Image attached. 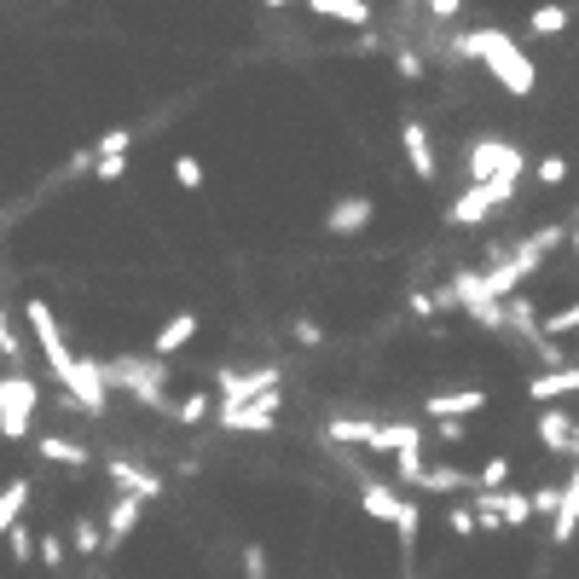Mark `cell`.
Returning <instances> with one entry per match:
<instances>
[{"label":"cell","mask_w":579,"mask_h":579,"mask_svg":"<svg viewBox=\"0 0 579 579\" xmlns=\"http://www.w3.org/2000/svg\"><path fill=\"white\" fill-rule=\"evenodd\" d=\"M105 388H111V395L139 400L145 411H162V418H174L169 365H162L157 354H116V360H105Z\"/></svg>","instance_id":"obj_3"},{"label":"cell","mask_w":579,"mask_h":579,"mask_svg":"<svg viewBox=\"0 0 579 579\" xmlns=\"http://www.w3.org/2000/svg\"><path fill=\"white\" fill-rule=\"evenodd\" d=\"M423 446V429L411 423V418H400V423H377V434H371V452H418Z\"/></svg>","instance_id":"obj_24"},{"label":"cell","mask_w":579,"mask_h":579,"mask_svg":"<svg viewBox=\"0 0 579 579\" xmlns=\"http://www.w3.org/2000/svg\"><path fill=\"white\" fill-rule=\"evenodd\" d=\"M533 180H540V192H550V185L568 180V157H545L540 169H533Z\"/></svg>","instance_id":"obj_42"},{"label":"cell","mask_w":579,"mask_h":579,"mask_svg":"<svg viewBox=\"0 0 579 579\" xmlns=\"http://www.w3.org/2000/svg\"><path fill=\"white\" fill-rule=\"evenodd\" d=\"M215 388H192V395H185V400H174V423L180 429H197V423H209L215 418Z\"/></svg>","instance_id":"obj_28"},{"label":"cell","mask_w":579,"mask_h":579,"mask_svg":"<svg viewBox=\"0 0 579 579\" xmlns=\"http://www.w3.org/2000/svg\"><path fill=\"white\" fill-rule=\"evenodd\" d=\"M314 18H330V24H348V30H371L377 24V7L371 0H302Z\"/></svg>","instance_id":"obj_18"},{"label":"cell","mask_w":579,"mask_h":579,"mask_svg":"<svg viewBox=\"0 0 579 579\" xmlns=\"http://www.w3.org/2000/svg\"><path fill=\"white\" fill-rule=\"evenodd\" d=\"M371 434H377V418H330L325 423L330 446H371Z\"/></svg>","instance_id":"obj_26"},{"label":"cell","mask_w":579,"mask_h":579,"mask_svg":"<svg viewBox=\"0 0 579 579\" xmlns=\"http://www.w3.org/2000/svg\"><path fill=\"white\" fill-rule=\"evenodd\" d=\"M574 330H579V302H568L563 314L545 319V337H574Z\"/></svg>","instance_id":"obj_43"},{"label":"cell","mask_w":579,"mask_h":579,"mask_svg":"<svg viewBox=\"0 0 579 579\" xmlns=\"http://www.w3.org/2000/svg\"><path fill=\"white\" fill-rule=\"evenodd\" d=\"M395 533H400V556H418V533H423V510H418V499H406V504H400Z\"/></svg>","instance_id":"obj_31"},{"label":"cell","mask_w":579,"mask_h":579,"mask_svg":"<svg viewBox=\"0 0 579 579\" xmlns=\"http://www.w3.org/2000/svg\"><path fill=\"white\" fill-rule=\"evenodd\" d=\"M429 434H434L441 446H464V441H469V429H464L458 418H429Z\"/></svg>","instance_id":"obj_39"},{"label":"cell","mask_w":579,"mask_h":579,"mask_svg":"<svg viewBox=\"0 0 579 579\" xmlns=\"http://www.w3.org/2000/svg\"><path fill=\"white\" fill-rule=\"evenodd\" d=\"M0 360L24 365V342H18V330H12V319H7V307H0Z\"/></svg>","instance_id":"obj_40"},{"label":"cell","mask_w":579,"mask_h":579,"mask_svg":"<svg viewBox=\"0 0 579 579\" xmlns=\"http://www.w3.org/2000/svg\"><path fill=\"white\" fill-rule=\"evenodd\" d=\"M400 504H406V492L395 487V481H360V510L371 515V522H383V527H395L400 522Z\"/></svg>","instance_id":"obj_16"},{"label":"cell","mask_w":579,"mask_h":579,"mask_svg":"<svg viewBox=\"0 0 579 579\" xmlns=\"http://www.w3.org/2000/svg\"><path fill=\"white\" fill-rule=\"evenodd\" d=\"M197 330H203V319H197V314H174L169 325H162V330H157L151 354H157V360H174V354H180V348H192V337H197Z\"/></svg>","instance_id":"obj_23"},{"label":"cell","mask_w":579,"mask_h":579,"mask_svg":"<svg viewBox=\"0 0 579 579\" xmlns=\"http://www.w3.org/2000/svg\"><path fill=\"white\" fill-rule=\"evenodd\" d=\"M93 180L99 185H122V180H128V157H99L93 162Z\"/></svg>","instance_id":"obj_41"},{"label":"cell","mask_w":579,"mask_h":579,"mask_svg":"<svg viewBox=\"0 0 579 579\" xmlns=\"http://www.w3.org/2000/svg\"><path fill=\"white\" fill-rule=\"evenodd\" d=\"M70 533H76V556H105V527H99L93 515H76Z\"/></svg>","instance_id":"obj_32"},{"label":"cell","mask_w":579,"mask_h":579,"mask_svg":"<svg viewBox=\"0 0 579 579\" xmlns=\"http://www.w3.org/2000/svg\"><path fill=\"white\" fill-rule=\"evenodd\" d=\"M41 411V388L30 371H0V441H24L35 429Z\"/></svg>","instance_id":"obj_5"},{"label":"cell","mask_w":579,"mask_h":579,"mask_svg":"<svg viewBox=\"0 0 579 579\" xmlns=\"http://www.w3.org/2000/svg\"><path fill=\"white\" fill-rule=\"evenodd\" d=\"M243 579H266V545H243Z\"/></svg>","instance_id":"obj_45"},{"label":"cell","mask_w":579,"mask_h":579,"mask_svg":"<svg viewBox=\"0 0 579 579\" xmlns=\"http://www.w3.org/2000/svg\"><path fill=\"white\" fill-rule=\"evenodd\" d=\"M423 12L434 24H452V18H464V0H423Z\"/></svg>","instance_id":"obj_47"},{"label":"cell","mask_w":579,"mask_h":579,"mask_svg":"<svg viewBox=\"0 0 579 579\" xmlns=\"http://www.w3.org/2000/svg\"><path fill=\"white\" fill-rule=\"evenodd\" d=\"M279 383H284V371H279V365H256V371L226 365V371H215V400H220V406H243V400L273 395Z\"/></svg>","instance_id":"obj_8"},{"label":"cell","mask_w":579,"mask_h":579,"mask_svg":"<svg viewBox=\"0 0 579 579\" xmlns=\"http://www.w3.org/2000/svg\"><path fill=\"white\" fill-rule=\"evenodd\" d=\"M279 411H284V395L273 388V395L243 400V406H215V423L226 434H266V429H279Z\"/></svg>","instance_id":"obj_9"},{"label":"cell","mask_w":579,"mask_h":579,"mask_svg":"<svg viewBox=\"0 0 579 579\" xmlns=\"http://www.w3.org/2000/svg\"><path fill=\"white\" fill-rule=\"evenodd\" d=\"M563 510V487H540L533 492V515H556Z\"/></svg>","instance_id":"obj_48"},{"label":"cell","mask_w":579,"mask_h":579,"mask_svg":"<svg viewBox=\"0 0 579 579\" xmlns=\"http://www.w3.org/2000/svg\"><path fill=\"white\" fill-rule=\"evenodd\" d=\"M261 7H279V0H261Z\"/></svg>","instance_id":"obj_51"},{"label":"cell","mask_w":579,"mask_h":579,"mask_svg":"<svg viewBox=\"0 0 579 579\" xmlns=\"http://www.w3.org/2000/svg\"><path fill=\"white\" fill-rule=\"evenodd\" d=\"M139 515H145V504H139V499H128V492H116V504L105 510V556H116L122 545L134 540Z\"/></svg>","instance_id":"obj_17"},{"label":"cell","mask_w":579,"mask_h":579,"mask_svg":"<svg viewBox=\"0 0 579 579\" xmlns=\"http://www.w3.org/2000/svg\"><path fill=\"white\" fill-rule=\"evenodd\" d=\"M423 469H429L423 446H418V452H400V458H395V481H400V487H418V481H423Z\"/></svg>","instance_id":"obj_37"},{"label":"cell","mask_w":579,"mask_h":579,"mask_svg":"<svg viewBox=\"0 0 579 579\" xmlns=\"http://www.w3.org/2000/svg\"><path fill=\"white\" fill-rule=\"evenodd\" d=\"M7 550H12V563H18V568H24V563H35V533H30L24 522H18V527L7 533Z\"/></svg>","instance_id":"obj_38"},{"label":"cell","mask_w":579,"mask_h":579,"mask_svg":"<svg viewBox=\"0 0 579 579\" xmlns=\"http://www.w3.org/2000/svg\"><path fill=\"white\" fill-rule=\"evenodd\" d=\"M35 563L58 574V568H65V563H70V550H65V540H58V533H41V540H35Z\"/></svg>","instance_id":"obj_35"},{"label":"cell","mask_w":579,"mask_h":579,"mask_svg":"<svg viewBox=\"0 0 579 579\" xmlns=\"http://www.w3.org/2000/svg\"><path fill=\"white\" fill-rule=\"evenodd\" d=\"M290 337H296L302 348H319L325 342V325L319 319H296V325H290Z\"/></svg>","instance_id":"obj_46"},{"label":"cell","mask_w":579,"mask_h":579,"mask_svg":"<svg viewBox=\"0 0 579 579\" xmlns=\"http://www.w3.org/2000/svg\"><path fill=\"white\" fill-rule=\"evenodd\" d=\"M174 185H180V192H203V185H209V174H203V162L192 151L174 157Z\"/></svg>","instance_id":"obj_34"},{"label":"cell","mask_w":579,"mask_h":579,"mask_svg":"<svg viewBox=\"0 0 579 579\" xmlns=\"http://www.w3.org/2000/svg\"><path fill=\"white\" fill-rule=\"evenodd\" d=\"M487 406V388H446V395H429L423 400V418H475Z\"/></svg>","instance_id":"obj_19"},{"label":"cell","mask_w":579,"mask_h":579,"mask_svg":"<svg viewBox=\"0 0 579 579\" xmlns=\"http://www.w3.org/2000/svg\"><path fill=\"white\" fill-rule=\"evenodd\" d=\"M371 215H377V203H371L365 192L337 197V203L325 209V238H360L365 226H371Z\"/></svg>","instance_id":"obj_14"},{"label":"cell","mask_w":579,"mask_h":579,"mask_svg":"<svg viewBox=\"0 0 579 579\" xmlns=\"http://www.w3.org/2000/svg\"><path fill=\"white\" fill-rule=\"evenodd\" d=\"M411 314H418V319H434V290H411Z\"/></svg>","instance_id":"obj_49"},{"label":"cell","mask_w":579,"mask_h":579,"mask_svg":"<svg viewBox=\"0 0 579 579\" xmlns=\"http://www.w3.org/2000/svg\"><path fill=\"white\" fill-rule=\"evenodd\" d=\"M400 151H406L411 174H418L423 185L441 180V151H434V139H429V128H423L418 116H406V122H400Z\"/></svg>","instance_id":"obj_13"},{"label":"cell","mask_w":579,"mask_h":579,"mask_svg":"<svg viewBox=\"0 0 579 579\" xmlns=\"http://www.w3.org/2000/svg\"><path fill=\"white\" fill-rule=\"evenodd\" d=\"M418 487H423V492H464V487H475V469H458V464H429Z\"/></svg>","instance_id":"obj_29"},{"label":"cell","mask_w":579,"mask_h":579,"mask_svg":"<svg viewBox=\"0 0 579 579\" xmlns=\"http://www.w3.org/2000/svg\"><path fill=\"white\" fill-rule=\"evenodd\" d=\"M568 243H574V256H579V226H574V232H568Z\"/></svg>","instance_id":"obj_50"},{"label":"cell","mask_w":579,"mask_h":579,"mask_svg":"<svg viewBox=\"0 0 579 579\" xmlns=\"http://www.w3.org/2000/svg\"><path fill=\"white\" fill-rule=\"evenodd\" d=\"M510 197H515V185H464V192L452 197L446 220H452V226H487Z\"/></svg>","instance_id":"obj_10"},{"label":"cell","mask_w":579,"mask_h":579,"mask_svg":"<svg viewBox=\"0 0 579 579\" xmlns=\"http://www.w3.org/2000/svg\"><path fill=\"white\" fill-rule=\"evenodd\" d=\"M533 434H540V446L556 452V458H574L579 464V418H568L563 406H545L540 418H533Z\"/></svg>","instance_id":"obj_12"},{"label":"cell","mask_w":579,"mask_h":579,"mask_svg":"<svg viewBox=\"0 0 579 579\" xmlns=\"http://www.w3.org/2000/svg\"><path fill=\"white\" fill-rule=\"evenodd\" d=\"M469 185H522V169H527V157L515 151L510 139L499 134H481V139H469Z\"/></svg>","instance_id":"obj_4"},{"label":"cell","mask_w":579,"mask_h":579,"mask_svg":"<svg viewBox=\"0 0 579 579\" xmlns=\"http://www.w3.org/2000/svg\"><path fill=\"white\" fill-rule=\"evenodd\" d=\"M475 510H492L499 515L504 527H527L533 522V492H481V499H475Z\"/></svg>","instance_id":"obj_21"},{"label":"cell","mask_w":579,"mask_h":579,"mask_svg":"<svg viewBox=\"0 0 579 579\" xmlns=\"http://www.w3.org/2000/svg\"><path fill=\"white\" fill-rule=\"evenodd\" d=\"M65 395H70L76 411L99 418V411H105V400H111V388H105V365H99V360H76L70 383H65Z\"/></svg>","instance_id":"obj_11"},{"label":"cell","mask_w":579,"mask_h":579,"mask_svg":"<svg viewBox=\"0 0 579 579\" xmlns=\"http://www.w3.org/2000/svg\"><path fill=\"white\" fill-rule=\"evenodd\" d=\"M452 307H464V314L481 325V330H504V302H492L487 296V279H481V266H464V273H452Z\"/></svg>","instance_id":"obj_7"},{"label":"cell","mask_w":579,"mask_h":579,"mask_svg":"<svg viewBox=\"0 0 579 579\" xmlns=\"http://www.w3.org/2000/svg\"><path fill=\"white\" fill-rule=\"evenodd\" d=\"M128 145H134V128H105L93 139V157H128Z\"/></svg>","instance_id":"obj_36"},{"label":"cell","mask_w":579,"mask_h":579,"mask_svg":"<svg viewBox=\"0 0 579 579\" xmlns=\"http://www.w3.org/2000/svg\"><path fill=\"white\" fill-rule=\"evenodd\" d=\"M111 481H116V492H128V499H139V504L162 499V475L134 464V458H111Z\"/></svg>","instance_id":"obj_15"},{"label":"cell","mask_w":579,"mask_h":579,"mask_svg":"<svg viewBox=\"0 0 579 579\" xmlns=\"http://www.w3.org/2000/svg\"><path fill=\"white\" fill-rule=\"evenodd\" d=\"M446 53H452V65H487L492 81H499L504 93H515V99H527L533 88H540V70H533V58L515 47V35H504L499 24H481V30L452 35Z\"/></svg>","instance_id":"obj_1"},{"label":"cell","mask_w":579,"mask_h":579,"mask_svg":"<svg viewBox=\"0 0 579 579\" xmlns=\"http://www.w3.org/2000/svg\"><path fill=\"white\" fill-rule=\"evenodd\" d=\"M556 243H563V226H533V232H522V238H499V243L487 250V261H481L487 296H492V302L522 296V284L540 273Z\"/></svg>","instance_id":"obj_2"},{"label":"cell","mask_w":579,"mask_h":579,"mask_svg":"<svg viewBox=\"0 0 579 579\" xmlns=\"http://www.w3.org/2000/svg\"><path fill=\"white\" fill-rule=\"evenodd\" d=\"M568 18H574V12L563 7V0H545V7H533L527 35H540V41H545V35H563V30H568Z\"/></svg>","instance_id":"obj_30"},{"label":"cell","mask_w":579,"mask_h":579,"mask_svg":"<svg viewBox=\"0 0 579 579\" xmlns=\"http://www.w3.org/2000/svg\"><path fill=\"white\" fill-rule=\"evenodd\" d=\"M30 499H35V487L24 481V475H18V481H7V487H0V540H7V533H12L18 522H24Z\"/></svg>","instance_id":"obj_25"},{"label":"cell","mask_w":579,"mask_h":579,"mask_svg":"<svg viewBox=\"0 0 579 579\" xmlns=\"http://www.w3.org/2000/svg\"><path fill=\"white\" fill-rule=\"evenodd\" d=\"M446 527L464 533V540H469V533H481V527H475V504H452V510H446Z\"/></svg>","instance_id":"obj_44"},{"label":"cell","mask_w":579,"mask_h":579,"mask_svg":"<svg viewBox=\"0 0 579 579\" xmlns=\"http://www.w3.org/2000/svg\"><path fill=\"white\" fill-rule=\"evenodd\" d=\"M574 226H579V215H574Z\"/></svg>","instance_id":"obj_52"},{"label":"cell","mask_w":579,"mask_h":579,"mask_svg":"<svg viewBox=\"0 0 579 579\" xmlns=\"http://www.w3.org/2000/svg\"><path fill=\"white\" fill-rule=\"evenodd\" d=\"M568 395H579V365L533 371V383H527V400H533V406H556V400H568Z\"/></svg>","instance_id":"obj_20"},{"label":"cell","mask_w":579,"mask_h":579,"mask_svg":"<svg viewBox=\"0 0 579 579\" xmlns=\"http://www.w3.org/2000/svg\"><path fill=\"white\" fill-rule=\"evenodd\" d=\"M24 319H30V330H35V348L47 354V371H53L58 383H70V371H76L81 354H70V342H65V330H58L53 307L41 302V296H30V302H24Z\"/></svg>","instance_id":"obj_6"},{"label":"cell","mask_w":579,"mask_h":579,"mask_svg":"<svg viewBox=\"0 0 579 579\" xmlns=\"http://www.w3.org/2000/svg\"><path fill=\"white\" fill-rule=\"evenodd\" d=\"M579 540V464L563 481V510L550 515V545H574Z\"/></svg>","instance_id":"obj_22"},{"label":"cell","mask_w":579,"mask_h":579,"mask_svg":"<svg viewBox=\"0 0 579 579\" xmlns=\"http://www.w3.org/2000/svg\"><path fill=\"white\" fill-rule=\"evenodd\" d=\"M35 452H41L47 464H58V469H81V464H88V446H81V441H65V434H41Z\"/></svg>","instance_id":"obj_27"},{"label":"cell","mask_w":579,"mask_h":579,"mask_svg":"<svg viewBox=\"0 0 579 579\" xmlns=\"http://www.w3.org/2000/svg\"><path fill=\"white\" fill-rule=\"evenodd\" d=\"M510 458H504V452H499V458H487L481 469H475V492H504L510 487Z\"/></svg>","instance_id":"obj_33"}]
</instances>
